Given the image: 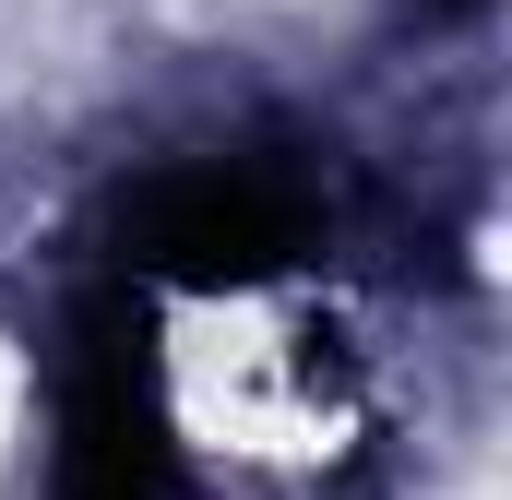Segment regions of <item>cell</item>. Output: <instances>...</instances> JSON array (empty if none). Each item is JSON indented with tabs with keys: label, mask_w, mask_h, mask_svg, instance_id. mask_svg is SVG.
I'll list each match as a JSON object with an SVG mask.
<instances>
[{
	"label": "cell",
	"mask_w": 512,
	"mask_h": 500,
	"mask_svg": "<svg viewBox=\"0 0 512 500\" xmlns=\"http://www.w3.org/2000/svg\"><path fill=\"white\" fill-rule=\"evenodd\" d=\"M286 250H298V191L251 155L155 167L143 203H131V262L167 274V286H262Z\"/></svg>",
	"instance_id": "obj_1"
},
{
	"label": "cell",
	"mask_w": 512,
	"mask_h": 500,
	"mask_svg": "<svg viewBox=\"0 0 512 500\" xmlns=\"http://www.w3.org/2000/svg\"><path fill=\"white\" fill-rule=\"evenodd\" d=\"M60 500H179L167 405L131 310H84L72 370H60Z\"/></svg>",
	"instance_id": "obj_2"
},
{
	"label": "cell",
	"mask_w": 512,
	"mask_h": 500,
	"mask_svg": "<svg viewBox=\"0 0 512 500\" xmlns=\"http://www.w3.org/2000/svg\"><path fill=\"white\" fill-rule=\"evenodd\" d=\"M429 12H477V0H429Z\"/></svg>",
	"instance_id": "obj_3"
}]
</instances>
